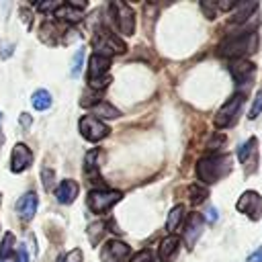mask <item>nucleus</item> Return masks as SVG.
<instances>
[{"label":"nucleus","instance_id":"nucleus-1","mask_svg":"<svg viewBox=\"0 0 262 262\" xmlns=\"http://www.w3.org/2000/svg\"><path fill=\"white\" fill-rule=\"evenodd\" d=\"M231 172V156L213 154L196 162V178L203 184H213Z\"/></svg>","mask_w":262,"mask_h":262},{"label":"nucleus","instance_id":"nucleus-2","mask_svg":"<svg viewBox=\"0 0 262 262\" xmlns=\"http://www.w3.org/2000/svg\"><path fill=\"white\" fill-rule=\"evenodd\" d=\"M258 47V35L256 31H242L237 35H229L219 45V55L231 57V59H244L246 53H254Z\"/></svg>","mask_w":262,"mask_h":262},{"label":"nucleus","instance_id":"nucleus-3","mask_svg":"<svg viewBox=\"0 0 262 262\" xmlns=\"http://www.w3.org/2000/svg\"><path fill=\"white\" fill-rule=\"evenodd\" d=\"M108 68H111V59L104 57V55H96L92 53L90 55V61H88V86L92 90H104L108 84H111V74H108Z\"/></svg>","mask_w":262,"mask_h":262},{"label":"nucleus","instance_id":"nucleus-4","mask_svg":"<svg viewBox=\"0 0 262 262\" xmlns=\"http://www.w3.org/2000/svg\"><path fill=\"white\" fill-rule=\"evenodd\" d=\"M92 45H94V53L96 55H104L111 59V55H121L127 51V45L123 39H119L115 33L102 29L100 33H96V37L92 39Z\"/></svg>","mask_w":262,"mask_h":262},{"label":"nucleus","instance_id":"nucleus-5","mask_svg":"<svg viewBox=\"0 0 262 262\" xmlns=\"http://www.w3.org/2000/svg\"><path fill=\"white\" fill-rule=\"evenodd\" d=\"M108 10H111V16H113L117 31L131 37L135 33V12L131 10V6L125 2H111Z\"/></svg>","mask_w":262,"mask_h":262},{"label":"nucleus","instance_id":"nucleus-6","mask_svg":"<svg viewBox=\"0 0 262 262\" xmlns=\"http://www.w3.org/2000/svg\"><path fill=\"white\" fill-rule=\"evenodd\" d=\"M121 192L119 190H106V188H94V190H90L88 192V199H86V203H88V209L92 211V213H106L115 203H119L121 201Z\"/></svg>","mask_w":262,"mask_h":262},{"label":"nucleus","instance_id":"nucleus-7","mask_svg":"<svg viewBox=\"0 0 262 262\" xmlns=\"http://www.w3.org/2000/svg\"><path fill=\"white\" fill-rule=\"evenodd\" d=\"M242 94H233L219 111H217V115L213 117V125L217 127V129H225V127H231L233 123H235V119H237V113H239V106H242Z\"/></svg>","mask_w":262,"mask_h":262},{"label":"nucleus","instance_id":"nucleus-8","mask_svg":"<svg viewBox=\"0 0 262 262\" xmlns=\"http://www.w3.org/2000/svg\"><path fill=\"white\" fill-rule=\"evenodd\" d=\"M78 129L82 133V137L88 139V141H100L111 133V129L100 119H96L92 115H84L80 119V123H78Z\"/></svg>","mask_w":262,"mask_h":262},{"label":"nucleus","instance_id":"nucleus-9","mask_svg":"<svg viewBox=\"0 0 262 262\" xmlns=\"http://www.w3.org/2000/svg\"><path fill=\"white\" fill-rule=\"evenodd\" d=\"M237 211L248 215L252 221H258L262 217V196L256 192V190H246L242 192V196L237 199L235 203Z\"/></svg>","mask_w":262,"mask_h":262},{"label":"nucleus","instance_id":"nucleus-10","mask_svg":"<svg viewBox=\"0 0 262 262\" xmlns=\"http://www.w3.org/2000/svg\"><path fill=\"white\" fill-rule=\"evenodd\" d=\"M129 256H131V246L119 239H108L100 250L102 262H129Z\"/></svg>","mask_w":262,"mask_h":262},{"label":"nucleus","instance_id":"nucleus-11","mask_svg":"<svg viewBox=\"0 0 262 262\" xmlns=\"http://www.w3.org/2000/svg\"><path fill=\"white\" fill-rule=\"evenodd\" d=\"M239 162L244 164V170L246 174H252L256 172L258 168V139L256 137H250L242 147H239Z\"/></svg>","mask_w":262,"mask_h":262},{"label":"nucleus","instance_id":"nucleus-12","mask_svg":"<svg viewBox=\"0 0 262 262\" xmlns=\"http://www.w3.org/2000/svg\"><path fill=\"white\" fill-rule=\"evenodd\" d=\"M229 74L233 76V80L237 84H252L254 74H256V66L246 61V59H231L229 61Z\"/></svg>","mask_w":262,"mask_h":262},{"label":"nucleus","instance_id":"nucleus-13","mask_svg":"<svg viewBox=\"0 0 262 262\" xmlns=\"http://www.w3.org/2000/svg\"><path fill=\"white\" fill-rule=\"evenodd\" d=\"M31 164H33V151L25 143H16L10 154V172L18 174V172L27 170Z\"/></svg>","mask_w":262,"mask_h":262},{"label":"nucleus","instance_id":"nucleus-14","mask_svg":"<svg viewBox=\"0 0 262 262\" xmlns=\"http://www.w3.org/2000/svg\"><path fill=\"white\" fill-rule=\"evenodd\" d=\"M203 227H205V219H203L199 213L188 215V219H186V223H184V239H186V246H188V248H194L196 239H199L201 233H203Z\"/></svg>","mask_w":262,"mask_h":262},{"label":"nucleus","instance_id":"nucleus-15","mask_svg":"<svg viewBox=\"0 0 262 262\" xmlns=\"http://www.w3.org/2000/svg\"><path fill=\"white\" fill-rule=\"evenodd\" d=\"M86 8V4L82 2H66V4H59L57 8H55V16L57 18H61V20H66V23H78V20H82V10Z\"/></svg>","mask_w":262,"mask_h":262},{"label":"nucleus","instance_id":"nucleus-16","mask_svg":"<svg viewBox=\"0 0 262 262\" xmlns=\"http://www.w3.org/2000/svg\"><path fill=\"white\" fill-rule=\"evenodd\" d=\"M37 205H39V199L35 192H27L23 194L18 201H16V213L23 221H31L37 213Z\"/></svg>","mask_w":262,"mask_h":262},{"label":"nucleus","instance_id":"nucleus-17","mask_svg":"<svg viewBox=\"0 0 262 262\" xmlns=\"http://www.w3.org/2000/svg\"><path fill=\"white\" fill-rule=\"evenodd\" d=\"M78 190H80L78 182H76V180L66 178V180H61V182H59V186L55 188V199H57V203H61V205H70V203H74V201H76Z\"/></svg>","mask_w":262,"mask_h":262},{"label":"nucleus","instance_id":"nucleus-18","mask_svg":"<svg viewBox=\"0 0 262 262\" xmlns=\"http://www.w3.org/2000/svg\"><path fill=\"white\" fill-rule=\"evenodd\" d=\"M178 248H180V237L178 235H166L160 242V248H158L160 262H172V258L176 256Z\"/></svg>","mask_w":262,"mask_h":262},{"label":"nucleus","instance_id":"nucleus-19","mask_svg":"<svg viewBox=\"0 0 262 262\" xmlns=\"http://www.w3.org/2000/svg\"><path fill=\"white\" fill-rule=\"evenodd\" d=\"M184 219H186L184 207H182V205H176V207L170 211L168 219H166V229L170 231V235H176V231H180V229L184 227Z\"/></svg>","mask_w":262,"mask_h":262},{"label":"nucleus","instance_id":"nucleus-20","mask_svg":"<svg viewBox=\"0 0 262 262\" xmlns=\"http://www.w3.org/2000/svg\"><path fill=\"white\" fill-rule=\"evenodd\" d=\"M0 262H16V256H14V235L12 233H6L2 237V244H0Z\"/></svg>","mask_w":262,"mask_h":262},{"label":"nucleus","instance_id":"nucleus-21","mask_svg":"<svg viewBox=\"0 0 262 262\" xmlns=\"http://www.w3.org/2000/svg\"><path fill=\"white\" fill-rule=\"evenodd\" d=\"M121 113L113 106V104H108L106 100H100L98 104H94L92 106V117H96V119H115V117H119Z\"/></svg>","mask_w":262,"mask_h":262},{"label":"nucleus","instance_id":"nucleus-22","mask_svg":"<svg viewBox=\"0 0 262 262\" xmlns=\"http://www.w3.org/2000/svg\"><path fill=\"white\" fill-rule=\"evenodd\" d=\"M31 102H33V106H35L37 111H47V108L51 106L53 98H51V94H49L45 88H39V90H35V92H33Z\"/></svg>","mask_w":262,"mask_h":262},{"label":"nucleus","instance_id":"nucleus-23","mask_svg":"<svg viewBox=\"0 0 262 262\" xmlns=\"http://www.w3.org/2000/svg\"><path fill=\"white\" fill-rule=\"evenodd\" d=\"M96 158H98V149H92L86 154L84 158V174L88 178H96L98 176V164H96Z\"/></svg>","mask_w":262,"mask_h":262},{"label":"nucleus","instance_id":"nucleus-24","mask_svg":"<svg viewBox=\"0 0 262 262\" xmlns=\"http://www.w3.org/2000/svg\"><path fill=\"white\" fill-rule=\"evenodd\" d=\"M188 199H190V203L192 205H201L207 196H209V192H207V188L205 186H199V184H190L188 186Z\"/></svg>","mask_w":262,"mask_h":262},{"label":"nucleus","instance_id":"nucleus-25","mask_svg":"<svg viewBox=\"0 0 262 262\" xmlns=\"http://www.w3.org/2000/svg\"><path fill=\"white\" fill-rule=\"evenodd\" d=\"M84 57H86V51H84V49H78L76 55H74V59H72V68H70V76H72V78H78V76H80Z\"/></svg>","mask_w":262,"mask_h":262},{"label":"nucleus","instance_id":"nucleus-26","mask_svg":"<svg viewBox=\"0 0 262 262\" xmlns=\"http://www.w3.org/2000/svg\"><path fill=\"white\" fill-rule=\"evenodd\" d=\"M104 227H106V223H102V221H96V223H92V225L88 227V237H90V242H92V244H96V242L100 239V235H102Z\"/></svg>","mask_w":262,"mask_h":262},{"label":"nucleus","instance_id":"nucleus-27","mask_svg":"<svg viewBox=\"0 0 262 262\" xmlns=\"http://www.w3.org/2000/svg\"><path fill=\"white\" fill-rule=\"evenodd\" d=\"M129 262H154V252H151L149 248H143V250H139L137 254H133V256L129 258Z\"/></svg>","mask_w":262,"mask_h":262},{"label":"nucleus","instance_id":"nucleus-28","mask_svg":"<svg viewBox=\"0 0 262 262\" xmlns=\"http://www.w3.org/2000/svg\"><path fill=\"white\" fill-rule=\"evenodd\" d=\"M256 8H258V4H254V2H252V4H248V6H242V10L233 16V23H244L246 18H250V14H252Z\"/></svg>","mask_w":262,"mask_h":262},{"label":"nucleus","instance_id":"nucleus-29","mask_svg":"<svg viewBox=\"0 0 262 262\" xmlns=\"http://www.w3.org/2000/svg\"><path fill=\"white\" fill-rule=\"evenodd\" d=\"M53 178H55V172L51 168H43L41 170V180H43L45 190H51L53 188Z\"/></svg>","mask_w":262,"mask_h":262},{"label":"nucleus","instance_id":"nucleus-30","mask_svg":"<svg viewBox=\"0 0 262 262\" xmlns=\"http://www.w3.org/2000/svg\"><path fill=\"white\" fill-rule=\"evenodd\" d=\"M57 262H82V250L74 248V250H70L68 254L59 256V260H57Z\"/></svg>","mask_w":262,"mask_h":262},{"label":"nucleus","instance_id":"nucleus-31","mask_svg":"<svg viewBox=\"0 0 262 262\" xmlns=\"http://www.w3.org/2000/svg\"><path fill=\"white\" fill-rule=\"evenodd\" d=\"M262 113V90L256 94V98H254V102H252V108H250V119H256L258 115Z\"/></svg>","mask_w":262,"mask_h":262},{"label":"nucleus","instance_id":"nucleus-32","mask_svg":"<svg viewBox=\"0 0 262 262\" xmlns=\"http://www.w3.org/2000/svg\"><path fill=\"white\" fill-rule=\"evenodd\" d=\"M14 51V43L12 41H0V57L2 59H8Z\"/></svg>","mask_w":262,"mask_h":262},{"label":"nucleus","instance_id":"nucleus-33","mask_svg":"<svg viewBox=\"0 0 262 262\" xmlns=\"http://www.w3.org/2000/svg\"><path fill=\"white\" fill-rule=\"evenodd\" d=\"M16 262H29V252H27L25 246L18 248V252H16Z\"/></svg>","mask_w":262,"mask_h":262},{"label":"nucleus","instance_id":"nucleus-34","mask_svg":"<svg viewBox=\"0 0 262 262\" xmlns=\"http://www.w3.org/2000/svg\"><path fill=\"white\" fill-rule=\"evenodd\" d=\"M57 6H59V2H43V4H37V8H39V10H45V12L55 10Z\"/></svg>","mask_w":262,"mask_h":262},{"label":"nucleus","instance_id":"nucleus-35","mask_svg":"<svg viewBox=\"0 0 262 262\" xmlns=\"http://www.w3.org/2000/svg\"><path fill=\"white\" fill-rule=\"evenodd\" d=\"M18 123H20L25 129H29V127H31V115H29V113H20V117H18Z\"/></svg>","mask_w":262,"mask_h":262},{"label":"nucleus","instance_id":"nucleus-36","mask_svg":"<svg viewBox=\"0 0 262 262\" xmlns=\"http://www.w3.org/2000/svg\"><path fill=\"white\" fill-rule=\"evenodd\" d=\"M217 219H219V215H217V209H215V207H209V209H207V221L215 223Z\"/></svg>","mask_w":262,"mask_h":262},{"label":"nucleus","instance_id":"nucleus-37","mask_svg":"<svg viewBox=\"0 0 262 262\" xmlns=\"http://www.w3.org/2000/svg\"><path fill=\"white\" fill-rule=\"evenodd\" d=\"M246 262H262V248H258L254 254H250Z\"/></svg>","mask_w":262,"mask_h":262},{"label":"nucleus","instance_id":"nucleus-38","mask_svg":"<svg viewBox=\"0 0 262 262\" xmlns=\"http://www.w3.org/2000/svg\"><path fill=\"white\" fill-rule=\"evenodd\" d=\"M20 12H23V23H25V25L29 27V25H31V12H29L27 8H23Z\"/></svg>","mask_w":262,"mask_h":262}]
</instances>
